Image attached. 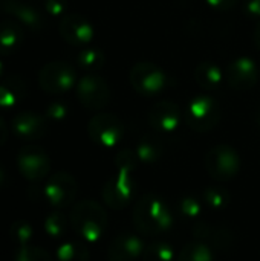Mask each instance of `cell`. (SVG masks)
Instances as JSON below:
<instances>
[{"mask_svg": "<svg viewBox=\"0 0 260 261\" xmlns=\"http://www.w3.org/2000/svg\"><path fill=\"white\" fill-rule=\"evenodd\" d=\"M199 211H201V205L195 199H192V197L182 199V202H181V213L184 216H187V217H196L199 214Z\"/></svg>", "mask_w": 260, "mask_h": 261, "instance_id": "cell-34", "label": "cell"}, {"mask_svg": "<svg viewBox=\"0 0 260 261\" xmlns=\"http://www.w3.org/2000/svg\"><path fill=\"white\" fill-rule=\"evenodd\" d=\"M138 156L135 151L132 150H123L116 154L115 158V165L118 168V171H129L132 173L135 168H136V164H138Z\"/></svg>", "mask_w": 260, "mask_h": 261, "instance_id": "cell-31", "label": "cell"}, {"mask_svg": "<svg viewBox=\"0 0 260 261\" xmlns=\"http://www.w3.org/2000/svg\"><path fill=\"white\" fill-rule=\"evenodd\" d=\"M231 196L222 187H210L204 191V202L215 211L225 210L230 205Z\"/></svg>", "mask_w": 260, "mask_h": 261, "instance_id": "cell-28", "label": "cell"}, {"mask_svg": "<svg viewBox=\"0 0 260 261\" xmlns=\"http://www.w3.org/2000/svg\"><path fill=\"white\" fill-rule=\"evenodd\" d=\"M43 196L54 208H66L72 205L77 196V182L74 176L66 171L52 174L44 184Z\"/></svg>", "mask_w": 260, "mask_h": 261, "instance_id": "cell-11", "label": "cell"}, {"mask_svg": "<svg viewBox=\"0 0 260 261\" xmlns=\"http://www.w3.org/2000/svg\"><path fill=\"white\" fill-rule=\"evenodd\" d=\"M26 95V83L18 75H11L0 83V109L17 107Z\"/></svg>", "mask_w": 260, "mask_h": 261, "instance_id": "cell-19", "label": "cell"}, {"mask_svg": "<svg viewBox=\"0 0 260 261\" xmlns=\"http://www.w3.org/2000/svg\"><path fill=\"white\" fill-rule=\"evenodd\" d=\"M195 78L198 81V84L204 89H218L224 80V73L222 69L213 63V61H202L198 64L196 70H195Z\"/></svg>", "mask_w": 260, "mask_h": 261, "instance_id": "cell-21", "label": "cell"}, {"mask_svg": "<svg viewBox=\"0 0 260 261\" xmlns=\"http://www.w3.org/2000/svg\"><path fill=\"white\" fill-rule=\"evenodd\" d=\"M5 179H6V176H5V171H3V168L0 167V187L3 185V182H5Z\"/></svg>", "mask_w": 260, "mask_h": 261, "instance_id": "cell-39", "label": "cell"}, {"mask_svg": "<svg viewBox=\"0 0 260 261\" xmlns=\"http://www.w3.org/2000/svg\"><path fill=\"white\" fill-rule=\"evenodd\" d=\"M44 9L51 15H66L69 9V2L67 0H44Z\"/></svg>", "mask_w": 260, "mask_h": 261, "instance_id": "cell-33", "label": "cell"}, {"mask_svg": "<svg viewBox=\"0 0 260 261\" xmlns=\"http://www.w3.org/2000/svg\"><path fill=\"white\" fill-rule=\"evenodd\" d=\"M5 69H6V67H5V63L0 60V78H2V76H3V73H5Z\"/></svg>", "mask_w": 260, "mask_h": 261, "instance_id": "cell-40", "label": "cell"}, {"mask_svg": "<svg viewBox=\"0 0 260 261\" xmlns=\"http://www.w3.org/2000/svg\"><path fill=\"white\" fill-rule=\"evenodd\" d=\"M23 28L15 20L0 21V55L14 54L23 41Z\"/></svg>", "mask_w": 260, "mask_h": 261, "instance_id": "cell-20", "label": "cell"}, {"mask_svg": "<svg viewBox=\"0 0 260 261\" xmlns=\"http://www.w3.org/2000/svg\"><path fill=\"white\" fill-rule=\"evenodd\" d=\"M0 11L11 15L15 21L21 23L23 26L40 31L44 28L46 20L44 15L32 5L20 0H0Z\"/></svg>", "mask_w": 260, "mask_h": 261, "instance_id": "cell-16", "label": "cell"}, {"mask_svg": "<svg viewBox=\"0 0 260 261\" xmlns=\"http://www.w3.org/2000/svg\"><path fill=\"white\" fill-rule=\"evenodd\" d=\"M14 261H52V258L44 249L38 246L26 245L17 249L14 255Z\"/></svg>", "mask_w": 260, "mask_h": 261, "instance_id": "cell-30", "label": "cell"}, {"mask_svg": "<svg viewBox=\"0 0 260 261\" xmlns=\"http://www.w3.org/2000/svg\"><path fill=\"white\" fill-rule=\"evenodd\" d=\"M254 41H256L257 47H259V49H260V23H259V24H257L256 31H254Z\"/></svg>", "mask_w": 260, "mask_h": 261, "instance_id": "cell-38", "label": "cell"}, {"mask_svg": "<svg viewBox=\"0 0 260 261\" xmlns=\"http://www.w3.org/2000/svg\"><path fill=\"white\" fill-rule=\"evenodd\" d=\"M244 12L251 18L260 17V0H245L244 2Z\"/></svg>", "mask_w": 260, "mask_h": 261, "instance_id": "cell-35", "label": "cell"}, {"mask_svg": "<svg viewBox=\"0 0 260 261\" xmlns=\"http://www.w3.org/2000/svg\"><path fill=\"white\" fill-rule=\"evenodd\" d=\"M69 222L72 229L81 239L97 242L107 228V214L95 200H81L72 208Z\"/></svg>", "mask_w": 260, "mask_h": 261, "instance_id": "cell-2", "label": "cell"}, {"mask_svg": "<svg viewBox=\"0 0 260 261\" xmlns=\"http://www.w3.org/2000/svg\"><path fill=\"white\" fill-rule=\"evenodd\" d=\"M221 115V106L215 98L210 95H198L187 102L184 110V121L192 130L205 133L218 125Z\"/></svg>", "mask_w": 260, "mask_h": 261, "instance_id": "cell-3", "label": "cell"}, {"mask_svg": "<svg viewBox=\"0 0 260 261\" xmlns=\"http://www.w3.org/2000/svg\"><path fill=\"white\" fill-rule=\"evenodd\" d=\"M135 196V182L132 179V173L118 171L116 176L110 177L101 191L103 202L112 210L126 208Z\"/></svg>", "mask_w": 260, "mask_h": 261, "instance_id": "cell-10", "label": "cell"}, {"mask_svg": "<svg viewBox=\"0 0 260 261\" xmlns=\"http://www.w3.org/2000/svg\"><path fill=\"white\" fill-rule=\"evenodd\" d=\"M257 122H259V125H260V115H259V119H257Z\"/></svg>", "mask_w": 260, "mask_h": 261, "instance_id": "cell-41", "label": "cell"}, {"mask_svg": "<svg viewBox=\"0 0 260 261\" xmlns=\"http://www.w3.org/2000/svg\"><path fill=\"white\" fill-rule=\"evenodd\" d=\"M193 236L196 240L204 242L210 248L219 249V251H228L234 245V236L230 229L218 225H208V223H198L193 228Z\"/></svg>", "mask_w": 260, "mask_h": 261, "instance_id": "cell-18", "label": "cell"}, {"mask_svg": "<svg viewBox=\"0 0 260 261\" xmlns=\"http://www.w3.org/2000/svg\"><path fill=\"white\" fill-rule=\"evenodd\" d=\"M184 112L172 101H159L149 112V124L158 133H173L181 125Z\"/></svg>", "mask_w": 260, "mask_h": 261, "instance_id": "cell-13", "label": "cell"}, {"mask_svg": "<svg viewBox=\"0 0 260 261\" xmlns=\"http://www.w3.org/2000/svg\"><path fill=\"white\" fill-rule=\"evenodd\" d=\"M58 32L66 43L75 47H86L95 35L92 23L80 14L63 15L58 24Z\"/></svg>", "mask_w": 260, "mask_h": 261, "instance_id": "cell-12", "label": "cell"}, {"mask_svg": "<svg viewBox=\"0 0 260 261\" xmlns=\"http://www.w3.org/2000/svg\"><path fill=\"white\" fill-rule=\"evenodd\" d=\"M205 168L213 179L230 180L241 170V158L233 147L227 144H221L213 147L207 153Z\"/></svg>", "mask_w": 260, "mask_h": 261, "instance_id": "cell-6", "label": "cell"}, {"mask_svg": "<svg viewBox=\"0 0 260 261\" xmlns=\"http://www.w3.org/2000/svg\"><path fill=\"white\" fill-rule=\"evenodd\" d=\"M12 133L23 141L41 139L48 132V121L44 116L34 112H20L11 121Z\"/></svg>", "mask_w": 260, "mask_h": 261, "instance_id": "cell-15", "label": "cell"}, {"mask_svg": "<svg viewBox=\"0 0 260 261\" xmlns=\"http://www.w3.org/2000/svg\"><path fill=\"white\" fill-rule=\"evenodd\" d=\"M69 223L70 222L67 220V217L63 213L54 211V213L48 214V217L44 219V232L48 237L58 240L66 236Z\"/></svg>", "mask_w": 260, "mask_h": 261, "instance_id": "cell-26", "label": "cell"}, {"mask_svg": "<svg viewBox=\"0 0 260 261\" xmlns=\"http://www.w3.org/2000/svg\"><path fill=\"white\" fill-rule=\"evenodd\" d=\"M38 84L51 95L64 93L77 86L75 69L64 61H51L40 69Z\"/></svg>", "mask_w": 260, "mask_h": 261, "instance_id": "cell-5", "label": "cell"}, {"mask_svg": "<svg viewBox=\"0 0 260 261\" xmlns=\"http://www.w3.org/2000/svg\"><path fill=\"white\" fill-rule=\"evenodd\" d=\"M67 115H69V107L61 101H52L46 107V118L49 121L61 122L67 118Z\"/></svg>", "mask_w": 260, "mask_h": 261, "instance_id": "cell-32", "label": "cell"}, {"mask_svg": "<svg viewBox=\"0 0 260 261\" xmlns=\"http://www.w3.org/2000/svg\"><path fill=\"white\" fill-rule=\"evenodd\" d=\"M32 236H34V229L31 223H28L26 220H15L9 228V237L18 246L29 245Z\"/></svg>", "mask_w": 260, "mask_h": 261, "instance_id": "cell-29", "label": "cell"}, {"mask_svg": "<svg viewBox=\"0 0 260 261\" xmlns=\"http://www.w3.org/2000/svg\"><path fill=\"white\" fill-rule=\"evenodd\" d=\"M259 76V66L253 58L248 57H239L227 67V83L236 90L253 89L257 84Z\"/></svg>", "mask_w": 260, "mask_h": 261, "instance_id": "cell-14", "label": "cell"}, {"mask_svg": "<svg viewBox=\"0 0 260 261\" xmlns=\"http://www.w3.org/2000/svg\"><path fill=\"white\" fill-rule=\"evenodd\" d=\"M130 84L143 96H156L169 86L167 73L152 61L136 63L129 75Z\"/></svg>", "mask_w": 260, "mask_h": 261, "instance_id": "cell-4", "label": "cell"}, {"mask_svg": "<svg viewBox=\"0 0 260 261\" xmlns=\"http://www.w3.org/2000/svg\"><path fill=\"white\" fill-rule=\"evenodd\" d=\"M207 3L218 11H228L238 3V0H207Z\"/></svg>", "mask_w": 260, "mask_h": 261, "instance_id": "cell-36", "label": "cell"}, {"mask_svg": "<svg viewBox=\"0 0 260 261\" xmlns=\"http://www.w3.org/2000/svg\"><path fill=\"white\" fill-rule=\"evenodd\" d=\"M55 257H57V261H89L90 254H89V249L83 243L69 240V242L61 243L57 248Z\"/></svg>", "mask_w": 260, "mask_h": 261, "instance_id": "cell-23", "label": "cell"}, {"mask_svg": "<svg viewBox=\"0 0 260 261\" xmlns=\"http://www.w3.org/2000/svg\"><path fill=\"white\" fill-rule=\"evenodd\" d=\"M176 261H213V251L204 242L193 240L182 248Z\"/></svg>", "mask_w": 260, "mask_h": 261, "instance_id": "cell-25", "label": "cell"}, {"mask_svg": "<svg viewBox=\"0 0 260 261\" xmlns=\"http://www.w3.org/2000/svg\"><path fill=\"white\" fill-rule=\"evenodd\" d=\"M138 159L144 164H153V162H158L161 158H162V153H164V147L162 144L159 142L158 138L155 136H144L139 139L138 145H136V150H135Z\"/></svg>", "mask_w": 260, "mask_h": 261, "instance_id": "cell-22", "label": "cell"}, {"mask_svg": "<svg viewBox=\"0 0 260 261\" xmlns=\"http://www.w3.org/2000/svg\"><path fill=\"white\" fill-rule=\"evenodd\" d=\"M104 54L97 47H81V50L77 54L78 66L87 73H95L100 70L104 66Z\"/></svg>", "mask_w": 260, "mask_h": 261, "instance_id": "cell-24", "label": "cell"}, {"mask_svg": "<svg viewBox=\"0 0 260 261\" xmlns=\"http://www.w3.org/2000/svg\"><path fill=\"white\" fill-rule=\"evenodd\" d=\"M77 96L87 110H101L110 101V87L100 75L86 73L77 83Z\"/></svg>", "mask_w": 260, "mask_h": 261, "instance_id": "cell-8", "label": "cell"}, {"mask_svg": "<svg viewBox=\"0 0 260 261\" xmlns=\"http://www.w3.org/2000/svg\"><path fill=\"white\" fill-rule=\"evenodd\" d=\"M144 243L136 236H118L107 248L109 261H136L144 252Z\"/></svg>", "mask_w": 260, "mask_h": 261, "instance_id": "cell-17", "label": "cell"}, {"mask_svg": "<svg viewBox=\"0 0 260 261\" xmlns=\"http://www.w3.org/2000/svg\"><path fill=\"white\" fill-rule=\"evenodd\" d=\"M6 139H8V127H6L5 121L0 118V147L6 142Z\"/></svg>", "mask_w": 260, "mask_h": 261, "instance_id": "cell-37", "label": "cell"}, {"mask_svg": "<svg viewBox=\"0 0 260 261\" xmlns=\"http://www.w3.org/2000/svg\"><path fill=\"white\" fill-rule=\"evenodd\" d=\"M89 138L100 147H115L124 138L123 121L112 113H98L87 124Z\"/></svg>", "mask_w": 260, "mask_h": 261, "instance_id": "cell-7", "label": "cell"}, {"mask_svg": "<svg viewBox=\"0 0 260 261\" xmlns=\"http://www.w3.org/2000/svg\"><path fill=\"white\" fill-rule=\"evenodd\" d=\"M17 167L20 174L29 182L43 180L51 170V159L48 153L38 145H25L17 156Z\"/></svg>", "mask_w": 260, "mask_h": 261, "instance_id": "cell-9", "label": "cell"}, {"mask_svg": "<svg viewBox=\"0 0 260 261\" xmlns=\"http://www.w3.org/2000/svg\"><path fill=\"white\" fill-rule=\"evenodd\" d=\"M133 223L135 228L146 237H156L173 225V216L167 203L155 196H143L133 210Z\"/></svg>", "mask_w": 260, "mask_h": 261, "instance_id": "cell-1", "label": "cell"}, {"mask_svg": "<svg viewBox=\"0 0 260 261\" xmlns=\"http://www.w3.org/2000/svg\"><path fill=\"white\" fill-rule=\"evenodd\" d=\"M141 258L143 261H173L175 252L173 248L166 242H152L144 248Z\"/></svg>", "mask_w": 260, "mask_h": 261, "instance_id": "cell-27", "label": "cell"}]
</instances>
